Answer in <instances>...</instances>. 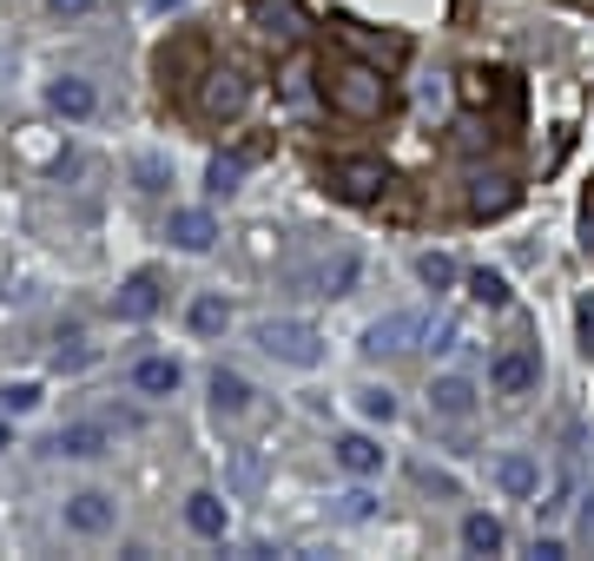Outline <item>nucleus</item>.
<instances>
[{"instance_id":"1","label":"nucleus","mask_w":594,"mask_h":561,"mask_svg":"<svg viewBox=\"0 0 594 561\" xmlns=\"http://www.w3.org/2000/svg\"><path fill=\"white\" fill-rule=\"evenodd\" d=\"M251 337H258V350H264L271 364H291V370H317V364H324V337H317V324H304V317H264Z\"/></svg>"},{"instance_id":"2","label":"nucleus","mask_w":594,"mask_h":561,"mask_svg":"<svg viewBox=\"0 0 594 561\" xmlns=\"http://www.w3.org/2000/svg\"><path fill=\"white\" fill-rule=\"evenodd\" d=\"M384 99H390V79H384L377 66H344V73L331 79V106L350 112V119H377Z\"/></svg>"},{"instance_id":"3","label":"nucleus","mask_w":594,"mask_h":561,"mask_svg":"<svg viewBox=\"0 0 594 561\" xmlns=\"http://www.w3.org/2000/svg\"><path fill=\"white\" fill-rule=\"evenodd\" d=\"M489 390H496V397H536V390H542V350L509 344V350L489 364Z\"/></svg>"},{"instance_id":"4","label":"nucleus","mask_w":594,"mask_h":561,"mask_svg":"<svg viewBox=\"0 0 594 561\" xmlns=\"http://www.w3.org/2000/svg\"><path fill=\"white\" fill-rule=\"evenodd\" d=\"M417 337H430V317L390 311V317H377V324L364 331V350H370V357H397V350H417Z\"/></svg>"},{"instance_id":"5","label":"nucleus","mask_w":594,"mask_h":561,"mask_svg":"<svg viewBox=\"0 0 594 561\" xmlns=\"http://www.w3.org/2000/svg\"><path fill=\"white\" fill-rule=\"evenodd\" d=\"M66 529L73 536H112L119 529V503L106 489H79V496H66Z\"/></svg>"},{"instance_id":"6","label":"nucleus","mask_w":594,"mask_h":561,"mask_svg":"<svg viewBox=\"0 0 594 561\" xmlns=\"http://www.w3.org/2000/svg\"><path fill=\"white\" fill-rule=\"evenodd\" d=\"M245 99H251V79H245L238 66H218V73H205V93H198V106H205L212 119H238V112H245Z\"/></svg>"},{"instance_id":"7","label":"nucleus","mask_w":594,"mask_h":561,"mask_svg":"<svg viewBox=\"0 0 594 561\" xmlns=\"http://www.w3.org/2000/svg\"><path fill=\"white\" fill-rule=\"evenodd\" d=\"M331 185H337L344 198L370 205V198L390 185V165H384V159H337V165H331Z\"/></svg>"},{"instance_id":"8","label":"nucleus","mask_w":594,"mask_h":561,"mask_svg":"<svg viewBox=\"0 0 594 561\" xmlns=\"http://www.w3.org/2000/svg\"><path fill=\"white\" fill-rule=\"evenodd\" d=\"M159 304H165V298H159V278H152V271H132V278L112 291V317H119V324H152Z\"/></svg>"},{"instance_id":"9","label":"nucleus","mask_w":594,"mask_h":561,"mask_svg":"<svg viewBox=\"0 0 594 561\" xmlns=\"http://www.w3.org/2000/svg\"><path fill=\"white\" fill-rule=\"evenodd\" d=\"M165 238H172L179 251H192V258H198V251H212V245H218V218H212L205 205H179V212L165 218Z\"/></svg>"},{"instance_id":"10","label":"nucleus","mask_w":594,"mask_h":561,"mask_svg":"<svg viewBox=\"0 0 594 561\" xmlns=\"http://www.w3.org/2000/svg\"><path fill=\"white\" fill-rule=\"evenodd\" d=\"M337 470L344 476H357V483H370V476H384V443L370 436V430H350V436H337Z\"/></svg>"},{"instance_id":"11","label":"nucleus","mask_w":594,"mask_h":561,"mask_svg":"<svg viewBox=\"0 0 594 561\" xmlns=\"http://www.w3.org/2000/svg\"><path fill=\"white\" fill-rule=\"evenodd\" d=\"M496 489L516 496V503L542 496V463H536L529 450H503V456H496Z\"/></svg>"},{"instance_id":"12","label":"nucleus","mask_w":594,"mask_h":561,"mask_svg":"<svg viewBox=\"0 0 594 561\" xmlns=\"http://www.w3.org/2000/svg\"><path fill=\"white\" fill-rule=\"evenodd\" d=\"M179 384H185V364L165 357V350H152V357L132 364V390L139 397H179Z\"/></svg>"},{"instance_id":"13","label":"nucleus","mask_w":594,"mask_h":561,"mask_svg":"<svg viewBox=\"0 0 594 561\" xmlns=\"http://www.w3.org/2000/svg\"><path fill=\"white\" fill-rule=\"evenodd\" d=\"M185 529L205 536V542H225V529H231L225 496H218V489H192V496H185Z\"/></svg>"},{"instance_id":"14","label":"nucleus","mask_w":594,"mask_h":561,"mask_svg":"<svg viewBox=\"0 0 594 561\" xmlns=\"http://www.w3.org/2000/svg\"><path fill=\"white\" fill-rule=\"evenodd\" d=\"M46 106H53L60 119H73V126H79V119H93V112H99V93H93V79H73V73H66V79H53V86H46Z\"/></svg>"},{"instance_id":"15","label":"nucleus","mask_w":594,"mask_h":561,"mask_svg":"<svg viewBox=\"0 0 594 561\" xmlns=\"http://www.w3.org/2000/svg\"><path fill=\"white\" fill-rule=\"evenodd\" d=\"M430 410H436L443 423H469V417H476V384H469V377H436V384H430Z\"/></svg>"},{"instance_id":"16","label":"nucleus","mask_w":594,"mask_h":561,"mask_svg":"<svg viewBox=\"0 0 594 561\" xmlns=\"http://www.w3.org/2000/svg\"><path fill=\"white\" fill-rule=\"evenodd\" d=\"M516 205V179H503V172H476L469 179V212L476 218H503Z\"/></svg>"},{"instance_id":"17","label":"nucleus","mask_w":594,"mask_h":561,"mask_svg":"<svg viewBox=\"0 0 594 561\" xmlns=\"http://www.w3.org/2000/svg\"><path fill=\"white\" fill-rule=\"evenodd\" d=\"M205 397H212V410H218V417H245V410H251V384H245L238 370H225V364L205 377Z\"/></svg>"},{"instance_id":"18","label":"nucleus","mask_w":594,"mask_h":561,"mask_svg":"<svg viewBox=\"0 0 594 561\" xmlns=\"http://www.w3.org/2000/svg\"><path fill=\"white\" fill-rule=\"evenodd\" d=\"M46 450L53 456H73V463H93V456H106V423H66Z\"/></svg>"},{"instance_id":"19","label":"nucleus","mask_w":594,"mask_h":561,"mask_svg":"<svg viewBox=\"0 0 594 561\" xmlns=\"http://www.w3.org/2000/svg\"><path fill=\"white\" fill-rule=\"evenodd\" d=\"M185 324H192V337H225V331H231V304H225L218 291H198L192 311H185Z\"/></svg>"},{"instance_id":"20","label":"nucleus","mask_w":594,"mask_h":561,"mask_svg":"<svg viewBox=\"0 0 594 561\" xmlns=\"http://www.w3.org/2000/svg\"><path fill=\"white\" fill-rule=\"evenodd\" d=\"M503 542L509 536H503V522L489 509H469L463 516V555H503Z\"/></svg>"},{"instance_id":"21","label":"nucleus","mask_w":594,"mask_h":561,"mask_svg":"<svg viewBox=\"0 0 594 561\" xmlns=\"http://www.w3.org/2000/svg\"><path fill=\"white\" fill-rule=\"evenodd\" d=\"M245 172H251L245 152H218V159L205 165V192H212V198H231V192L245 185Z\"/></svg>"},{"instance_id":"22","label":"nucleus","mask_w":594,"mask_h":561,"mask_svg":"<svg viewBox=\"0 0 594 561\" xmlns=\"http://www.w3.org/2000/svg\"><path fill=\"white\" fill-rule=\"evenodd\" d=\"M357 271H364V258H357V251H337V258H331V265L317 271V291H324V298H350Z\"/></svg>"},{"instance_id":"23","label":"nucleus","mask_w":594,"mask_h":561,"mask_svg":"<svg viewBox=\"0 0 594 561\" xmlns=\"http://www.w3.org/2000/svg\"><path fill=\"white\" fill-rule=\"evenodd\" d=\"M417 278H423L430 291H450L463 271H456V258H450V251H417Z\"/></svg>"},{"instance_id":"24","label":"nucleus","mask_w":594,"mask_h":561,"mask_svg":"<svg viewBox=\"0 0 594 561\" xmlns=\"http://www.w3.org/2000/svg\"><path fill=\"white\" fill-rule=\"evenodd\" d=\"M357 410H364V423H397V390L390 384H364L357 390Z\"/></svg>"},{"instance_id":"25","label":"nucleus","mask_w":594,"mask_h":561,"mask_svg":"<svg viewBox=\"0 0 594 561\" xmlns=\"http://www.w3.org/2000/svg\"><path fill=\"white\" fill-rule=\"evenodd\" d=\"M469 298H476L483 311H503V304H509V278H503V271H469Z\"/></svg>"},{"instance_id":"26","label":"nucleus","mask_w":594,"mask_h":561,"mask_svg":"<svg viewBox=\"0 0 594 561\" xmlns=\"http://www.w3.org/2000/svg\"><path fill=\"white\" fill-rule=\"evenodd\" d=\"M337 516H344V522H370V516H377V496L357 483V489H344V496H337Z\"/></svg>"},{"instance_id":"27","label":"nucleus","mask_w":594,"mask_h":561,"mask_svg":"<svg viewBox=\"0 0 594 561\" xmlns=\"http://www.w3.org/2000/svg\"><path fill=\"white\" fill-rule=\"evenodd\" d=\"M0 410H7V417L40 410V384H0Z\"/></svg>"},{"instance_id":"28","label":"nucleus","mask_w":594,"mask_h":561,"mask_svg":"<svg viewBox=\"0 0 594 561\" xmlns=\"http://www.w3.org/2000/svg\"><path fill=\"white\" fill-rule=\"evenodd\" d=\"M86 364H93L86 337H66V350H53V370H86Z\"/></svg>"},{"instance_id":"29","label":"nucleus","mask_w":594,"mask_h":561,"mask_svg":"<svg viewBox=\"0 0 594 561\" xmlns=\"http://www.w3.org/2000/svg\"><path fill=\"white\" fill-rule=\"evenodd\" d=\"M258 476H264L258 456H238V463H231V489H258Z\"/></svg>"},{"instance_id":"30","label":"nucleus","mask_w":594,"mask_h":561,"mask_svg":"<svg viewBox=\"0 0 594 561\" xmlns=\"http://www.w3.org/2000/svg\"><path fill=\"white\" fill-rule=\"evenodd\" d=\"M575 324H582V344L594 350V298H582V304H575Z\"/></svg>"},{"instance_id":"31","label":"nucleus","mask_w":594,"mask_h":561,"mask_svg":"<svg viewBox=\"0 0 594 561\" xmlns=\"http://www.w3.org/2000/svg\"><path fill=\"white\" fill-rule=\"evenodd\" d=\"M139 179H145V192H159L165 185V165L159 159H139Z\"/></svg>"},{"instance_id":"32","label":"nucleus","mask_w":594,"mask_h":561,"mask_svg":"<svg viewBox=\"0 0 594 561\" xmlns=\"http://www.w3.org/2000/svg\"><path fill=\"white\" fill-rule=\"evenodd\" d=\"M46 7H53V13H66V20H79V13H93L99 0H46Z\"/></svg>"},{"instance_id":"33","label":"nucleus","mask_w":594,"mask_h":561,"mask_svg":"<svg viewBox=\"0 0 594 561\" xmlns=\"http://www.w3.org/2000/svg\"><path fill=\"white\" fill-rule=\"evenodd\" d=\"M536 555H542V561H569V549H562L555 536H542V542H536Z\"/></svg>"},{"instance_id":"34","label":"nucleus","mask_w":594,"mask_h":561,"mask_svg":"<svg viewBox=\"0 0 594 561\" xmlns=\"http://www.w3.org/2000/svg\"><path fill=\"white\" fill-rule=\"evenodd\" d=\"M0 450H13V423H7V410H0Z\"/></svg>"}]
</instances>
